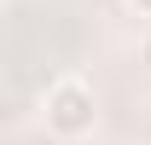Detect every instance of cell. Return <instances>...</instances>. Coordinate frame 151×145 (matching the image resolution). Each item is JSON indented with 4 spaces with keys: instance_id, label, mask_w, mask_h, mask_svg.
I'll list each match as a JSON object with an SVG mask.
<instances>
[{
    "instance_id": "3957f363",
    "label": "cell",
    "mask_w": 151,
    "mask_h": 145,
    "mask_svg": "<svg viewBox=\"0 0 151 145\" xmlns=\"http://www.w3.org/2000/svg\"><path fill=\"white\" fill-rule=\"evenodd\" d=\"M128 6H134V12H139V18H151V0H128Z\"/></svg>"
},
{
    "instance_id": "6da1fadb",
    "label": "cell",
    "mask_w": 151,
    "mask_h": 145,
    "mask_svg": "<svg viewBox=\"0 0 151 145\" xmlns=\"http://www.w3.org/2000/svg\"><path fill=\"white\" fill-rule=\"evenodd\" d=\"M41 122L64 145L93 139V128H99V93H93V81H87V75H52L47 93H41Z\"/></svg>"
},
{
    "instance_id": "7a4b0ae2",
    "label": "cell",
    "mask_w": 151,
    "mask_h": 145,
    "mask_svg": "<svg viewBox=\"0 0 151 145\" xmlns=\"http://www.w3.org/2000/svg\"><path fill=\"white\" fill-rule=\"evenodd\" d=\"M139 64L151 70V29H145V41H139Z\"/></svg>"
}]
</instances>
